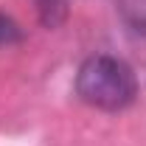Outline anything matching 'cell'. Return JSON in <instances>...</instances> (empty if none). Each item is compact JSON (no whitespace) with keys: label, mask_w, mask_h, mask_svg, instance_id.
<instances>
[{"label":"cell","mask_w":146,"mask_h":146,"mask_svg":"<svg viewBox=\"0 0 146 146\" xmlns=\"http://www.w3.org/2000/svg\"><path fill=\"white\" fill-rule=\"evenodd\" d=\"M76 93L82 101L98 110H124L135 101V76L115 56H90L76 76Z\"/></svg>","instance_id":"1"},{"label":"cell","mask_w":146,"mask_h":146,"mask_svg":"<svg viewBox=\"0 0 146 146\" xmlns=\"http://www.w3.org/2000/svg\"><path fill=\"white\" fill-rule=\"evenodd\" d=\"M118 14L132 31L146 34V0H118Z\"/></svg>","instance_id":"2"},{"label":"cell","mask_w":146,"mask_h":146,"mask_svg":"<svg viewBox=\"0 0 146 146\" xmlns=\"http://www.w3.org/2000/svg\"><path fill=\"white\" fill-rule=\"evenodd\" d=\"M14 39H20L17 25H14L9 17H3V14H0V42H14Z\"/></svg>","instance_id":"3"},{"label":"cell","mask_w":146,"mask_h":146,"mask_svg":"<svg viewBox=\"0 0 146 146\" xmlns=\"http://www.w3.org/2000/svg\"><path fill=\"white\" fill-rule=\"evenodd\" d=\"M42 3H51V0H42ZM54 3H59V0H54Z\"/></svg>","instance_id":"4"}]
</instances>
